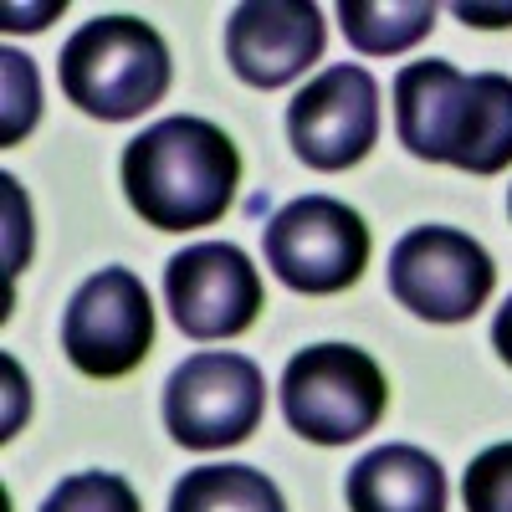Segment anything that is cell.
<instances>
[{
    "label": "cell",
    "mask_w": 512,
    "mask_h": 512,
    "mask_svg": "<svg viewBox=\"0 0 512 512\" xmlns=\"http://www.w3.org/2000/svg\"><path fill=\"white\" fill-rule=\"evenodd\" d=\"M123 195L134 216L154 231H200L216 226L241 185V154L226 128L195 113L149 123L123 149Z\"/></svg>",
    "instance_id": "obj_1"
},
{
    "label": "cell",
    "mask_w": 512,
    "mask_h": 512,
    "mask_svg": "<svg viewBox=\"0 0 512 512\" xmlns=\"http://www.w3.org/2000/svg\"><path fill=\"white\" fill-rule=\"evenodd\" d=\"M57 77L72 108L103 123H128L164 103L175 62L164 36L139 16H93L82 21L57 57Z\"/></svg>",
    "instance_id": "obj_2"
},
{
    "label": "cell",
    "mask_w": 512,
    "mask_h": 512,
    "mask_svg": "<svg viewBox=\"0 0 512 512\" xmlns=\"http://www.w3.org/2000/svg\"><path fill=\"white\" fill-rule=\"evenodd\" d=\"M282 415L313 446H349L369 436L390 410L384 369L354 344H313L282 369Z\"/></svg>",
    "instance_id": "obj_3"
},
{
    "label": "cell",
    "mask_w": 512,
    "mask_h": 512,
    "mask_svg": "<svg viewBox=\"0 0 512 512\" xmlns=\"http://www.w3.org/2000/svg\"><path fill=\"white\" fill-rule=\"evenodd\" d=\"M262 251L282 287L308 292V297H333L364 277L369 226L344 200L303 195V200H287L262 226Z\"/></svg>",
    "instance_id": "obj_4"
},
{
    "label": "cell",
    "mask_w": 512,
    "mask_h": 512,
    "mask_svg": "<svg viewBox=\"0 0 512 512\" xmlns=\"http://www.w3.org/2000/svg\"><path fill=\"white\" fill-rule=\"evenodd\" d=\"M267 415V379L246 354H190L164 384V425L185 451H231Z\"/></svg>",
    "instance_id": "obj_5"
},
{
    "label": "cell",
    "mask_w": 512,
    "mask_h": 512,
    "mask_svg": "<svg viewBox=\"0 0 512 512\" xmlns=\"http://www.w3.org/2000/svg\"><path fill=\"white\" fill-rule=\"evenodd\" d=\"M497 287L492 251L456 226H415L390 251V292L425 323H466Z\"/></svg>",
    "instance_id": "obj_6"
},
{
    "label": "cell",
    "mask_w": 512,
    "mask_h": 512,
    "mask_svg": "<svg viewBox=\"0 0 512 512\" xmlns=\"http://www.w3.org/2000/svg\"><path fill=\"white\" fill-rule=\"evenodd\" d=\"M154 349V303L149 287L128 267H103L72 292L62 313V354L88 379L134 374Z\"/></svg>",
    "instance_id": "obj_7"
},
{
    "label": "cell",
    "mask_w": 512,
    "mask_h": 512,
    "mask_svg": "<svg viewBox=\"0 0 512 512\" xmlns=\"http://www.w3.org/2000/svg\"><path fill=\"white\" fill-rule=\"evenodd\" d=\"M164 303L185 338H236L267 308L262 272L236 241H195L169 256L164 267Z\"/></svg>",
    "instance_id": "obj_8"
},
{
    "label": "cell",
    "mask_w": 512,
    "mask_h": 512,
    "mask_svg": "<svg viewBox=\"0 0 512 512\" xmlns=\"http://www.w3.org/2000/svg\"><path fill=\"white\" fill-rule=\"evenodd\" d=\"M287 139L292 154L318 175L354 169L379 139V82L359 62L318 72L287 103Z\"/></svg>",
    "instance_id": "obj_9"
},
{
    "label": "cell",
    "mask_w": 512,
    "mask_h": 512,
    "mask_svg": "<svg viewBox=\"0 0 512 512\" xmlns=\"http://www.w3.org/2000/svg\"><path fill=\"white\" fill-rule=\"evenodd\" d=\"M323 11L313 0H246L226 21V62L246 88H287L323 57Z\"/></svg>",
    "instance_id": "obj_10"
},
{
    "label": "cell",
    "mask_w": 512,
    "mask_h": 512,
    "mask_svg": "<svg viewBox=\"0 0 512 512\" xmlns=\"http://www.w3.org/2000/svg\"><path fill=\"white\" fill-rule=\"evenodd\" d=\"M477 88L451 62H410L395 77V134L425 164H461L466 134H472Z\"/></svg>",
    "instance_id": "obj_11"
},
{
    "label": "cell",
    "mask_w": 512,
    "mask_h": 512,
    "mask_svg": "<svg viewBox=\"0 0 512 512\" xmlns=\"http://www.w3.org/2000/svg\"><path fill=\"white\" fill-rule=\"evenodd\" d=\"M344 497L349 512H446V472L431 451L390 441L354 461Z\"/></svg>",
    "instance_id": "obj_12"
},
{
    "label": "cell",
    "mask_w": 512,
    "mask_h": 512,
    "mask_svg": "<svg viewBox=\"0 0 512 512\" xmlns=\"http://www.w3.org/2000/svg\"><path fill=\"white\" fill-rule=\"evenodd\" d=\"M436 0H344L338 26L364 57H400L436 31Z\"/></svg>",
    "instance_id": "obj_13"
},
{
    "label": "cell",
    "mask_w": 512,
    "mask_h": 512,
    "mask_svg": "<svg viewBox=\"0 0 512 512\" xmlns=\"http://www.w3.org/2000/svg\"><path fill=\"white\" fill-rule=\"evenodd\" d=\"M169 512H287L277 482L256 466H195L169 492Z\"/></svg>",
    "instance_id": "obj_14"
},
{
    "label": "cell",
    "mask_w": 512,
    "mask_h": 512,
    "mask_svg": "<svg viewBox=\"0 0 512 512\" xmlns=\"http://www.w3.org/2000/svg\"><path fill=\"white\" fill-rule=\"evenodd\" d=\"M477 108H472V134H466L461 175H502L512 164V77L502 72H472Z\"/></svg>",
    "instance_id": "obj_15"
},
{
    "label": "cell",
    "mask_w": 512,
    "mask_h": 512,
    "mask_svg": "<svg viewBox=\"0 0 512 512\" xmlns=\"http://www.w3.org/2000/svg\"><path fill=\"white\" fill-rule=\"evenodd\" d=\"M41 512H144V507H139V492L118 472H72L52 487Z\"/></svg>",
    "instance_id": "obj_16"
},
{
    "label": "cell",
    "mask_w": 512,
    "mask_h": 512,
    "mask_svg": "<svg viewBox=\"0 0 512 512\" xmlns=\"http://www.w3.org/2000/svg\"><path fill=\"white\" fill-rule=\"evenodd\" d=\"M466 512H512V441L487 446L461 482Z\"/></svg>",
    "instance_id": "obj_17"
},
{
    "label": "cell",
    "mask_w": 512,
    "mask_h": 512,
    "mask_svg": "<svg viewBox=\"0 0 512 512\" xmlns=\"http://www.w3.org/2000/svg\"><path fill=\"white\" fill-rule=\"evenodd\" d=\"M6 128H0V144H21L36 118H41V88H36V67L26 52H6Z\"/></svg>",
    "instance_id": "obj_18"
},
{
    "label": "cell",
    "mask_w": 512,
    "mask_h": 512,
    "mask_svg": "<svg viewBox=\"0 0 512 512\" xmlns=\"http://www.w3.org/2000/svg\"><path fill=\"white\" fill-rule=\"evenodd\" d=\"M0 185H6V282H11L31 262V205H26V195L11 175Z\"/></svg>",
    "instance_id": "obj_19"
},
{
    "label": "cell",
    "mask_w": 512,
    "mask_h": 512,
    "mask_svg": "<svg viewBox=\"0 0 512 512\" xmlns=\"http://www.w3.org/2000/svg\"><path fill=\"white\" fill-rule=\"evenodd\" d=\"M6 379H11V410H6V431L0 436H16V425L26 420V405H31V395H26V374L6 359Z\"/></svg>",
    "instance_id": "obj_20"
},
{
    "label": "cell",
    "mask_w": 512,
    "mask_h": 512,
    "mask_svg": "<svg viewBox=\"0 0 512 512\" xmlns=\"http://www.w3.org/2000/svg\"><path fill=\"white\" fill-rule=\"evenodd\" d=\"M456 16L466 26H512V6H472V0H461Z\"/></svg>",
    "instance_id": "obj_21"
},
{
    "label": "cell",
    "mask_w": 512,
    "mask_h": 512,
    "mask_svg": "<svg viewBox=\"0 0 512 512\" xmlns=\"http://www.w3.org/2000/svg\"><path fill=\"white\" fill-rule=\"evenodd\" d=\"M492 349L502 354V364L512 369V297L497 308V318H492Z\"/></svg>",
    "instance_id": "obj_22"
},
{
    "label": "cell",
    "mask_w": 512,
    "mask_h": 512,
    "mask_svg": "<svg viewBox=\"0 0 512 512\" xmlns=\"http://www.w3.org/2000/svg\"><path fill=\"white\" fill-rule=\"evenodd\" d=\"M62 6H52V11H16V6H6V21H0V26H6V31H41V26H47V21H41V16H57Z\"/></svg>",
    "instance_id": "obj_23"
},
{
    "label": "cell",
    "mask_w": 512,
    "mask_h": 512,
    "mask_svg": "<svg viewBox=\"0 0 512 512\" xmlns=\"http://www.w3.org/2000/svg\"><path fill=\"white\" fill-rule=\"evenodd\" d=\"M507 216H512V195H507Z\"/></svg>",
    "instance_id": "obj_24"
}]
</instances>
